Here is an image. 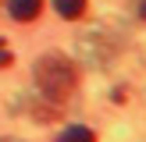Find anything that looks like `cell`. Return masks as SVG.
Segmentation results:
<instances>
[{"label":"cell","instance_id":"obj_1","mask_svg":"<svg viewBox=\"0 0 146 142\" xmlns=\"http://www.w3.org/2000/svg\"><path fill=\"white\" fill-rule=\"evenodd\" d=\"M32 78L39 85V96L50 103H64L78 89V68L64 53H43L32 68Z\"/></svg>","mask_w":146,"mask_h":142},{"label":"cell","instance_id":"obj_2","mask_svg":"<svg viewBox=\"0 0 146 142\" xmlns=\"http://www.w3.org/2000/svg\"><path fill=\"white\" fill-rule=\"evenodd\" d=\"M43 11V0H7V14L14 21H36Z\"/></svg>","mask_w":146,"mask_h":142},{"label":"cell","instance_id":"obj_3","mask_svg":"<svg viewBox=\"0 0 146 142\" xmlns=\"http://www.w3.org/2000/svg\"><path fill=\"white\" fill-rule=\"evenodd\" d=\"M54 7H57V14L68 18V21H75V18L86 14V0H54Z\"/></svg>","mask_w":146,"mask_h":142},{"label":"cell","instance_id":"obj_4","mask_svg":"<svg viewBox=\"0 0 146 142\" xmlns=\"http://www.w3.org/2000/svg\"><path fill=\"white\" fill-rule=\"evenodd\" d=\"M57 142H96V135L86 124H71V128H64V131L57 135Z\"/></svg>","mask_w":146,"mask_h":142},{"label":"cell","instance_id":"obj_5","mask_svg":"<svg viewBox=\"0 0 146 142\" xmlns=\"http://www.w3.org/2000/svg\"><path fill=\"white\" fill-rule=\"evenodd\" d=\"M139 18L146 21V0H139Z\"/></svg>","mask_w":146,"mask_h":142},{"label":"cell","instance_id":"obj_6","mask_svg":"<svg viewBox=\"0 0 146 142\" xmlns=\"http://www.w3.org/2000/svg\"><path fill=\"white\" fill-rule=\"evenodd\" d=\"M0 142H18V139H0Z\"/></svg>","mask_w":146,"mask_h":142}]
</instances>
